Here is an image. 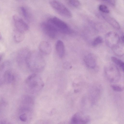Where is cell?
Masks as SVG:
<instances>
[{
    "label": "cell",
    "mask_w": 124,
    "mask_h": 124,
    "mask_svg": "<svg viewBox=\"0 0 124 124\" xmlns=\"http://www.w3.org/2000/svg\"><path fill=\"white\" fill-rule=\"evenodd\" d=\"M2 38V35L1 33L0 32V40Z\"/></svg>",
    "instance_id": "27"
},
{
    "label": "cell",
    "mask_w": 124,
    "mask_h": 124,
    "mask_svg": "<svg viewBox=\"0 0 124 124\" xmlns=\"http://www.w3.org/2000/svg\"><path fill=\"white\" fill-rule=\"evenodd\" d=\"M101 16L103 18L113 27L117 29L120 28L119 23L113 18L106 14H102Z\"/></svg>",
    "instance_id": "13"
},
{
    "label": "cell",
    "mask_w": 124,
    "mask_h": 124,
    "mask_svg": "<svg viewBox=\"0 0 124 124\" xmlns=\"http://www.w3.org/2000/svg\"><path fill=\"white\" fill-rule=\"evenodd\" d=\"M105 39L107 45L112 48L119 42L120 38L117 33L111 31L106 34Z\"/></svg>",
    "instance_id": "7"
},
{
    "label": "cell",
    "mask_w": 124,
    "mask_h": 124,
    "mask_svg": "<svg viewBox=\"0 0 124 124\" xmlns=\"http://www.w3.org/2000/svg\"><path fill=\"white\" fill-rule=\"evenodd\" d=\"M111 59L114 63L118 66L123 71H124V63L123 62L114 56L112 57Z\"/></svg>",
    "instance_id": "16"
},
{
    "label": "cell",
    "mask_w": 124,
    "mask_h": 124,
    "mask_svg": "<svg viewBox=\"0 0 124 124\" xmlns=\"http://www.w3.org/2000/svg\"><path fill=\"white\" fill-rule=\"evenodd\" d=\"M55 49L58 56L60 58L64 56L65 50L64 44L61 40H58L56 42L55 46Z\"/></svg>",
    "instance_id": "12"
},
{
    "label": "cell",
    "mask_w": 124,
    "mask_h": 124,
    "mask_svg": "<svg viewBox=\"0 0 124 124\" xmlns=\"http://www.w3.org/2000/svg\"><path fill=\"white\" fill-rule=\"evenodd\" d=\"M58 124H65V123L64 122H60Z\"/></svg>",
    "instance_id": "26"
},
{
    "label": "cell",
    "mask_w": 124,
    "mask_h": 124,
    "mask_svg": "<svg viewBox=\"0 0 124 124\" xmlns=\"http://www.w3.org/2000/svg\"><path fill=\"white\" fill-rule=\"evenodd\" d=\"M104 1H105L106 3L113 5H114L115 4V1L114 0H107Z\"/></svg>",
    "instance_id": "23"
},
{
    "label": "cell",
    "mask_w": 124,
    "mask_h": 124,
    "mask_svg": "<svg viewBox=\"0 0 124 124\" xmlns=\"http://www.w3.org/2000/svg\"><path fill=\"white\" fill-rule=\"evenodd\" d=\"M19 118L22 121L26 122L27 119L26 115L25 114H23L20 115L19 116Z\"/></svg>",
    "instance_id": "22"
},
{
    "label": "cell",
    "mask_w": 124,
    "mask_h": 124,
    "mask_svg": "<svg viewBox=\"0 0 124 124\" xmlns=\"http://www.w3.org/2000/svg\"><path fill=\"white\" fill-rule=\"evenodd\" d=\"M0 124H8L6 121L0 119Z\"/></svg>",
    "instance_id": "24"
},
{
    "label": "cell",
    "mask_w": 124,
    "mask_h": 124,
    "mask_svg": "<svg viewBox=\"0 0 124 124\" xmlns=\"http://www.w3.org/2000/svg\"><path fill=\"white\" fill-rule=\"evenodd\" d=\"M44 85L43 82L41 77L36 73L29 76L25 82L26 90L28 93L31 94L39 92L43 88Z\"/></svg>",
    "instance_id": "2"
},
{
    "label": "cell",
    "mask_w": 124,
    "mask_h": 124,
    "mask_svg": "<svg viewBox=\"0 0 124 124\" xmlns=\"http://www.w3.org/2000/svg\"><path fill=\"white\" fill-rule=\"evenodd\" d=\"M84 60L85 65L89 68L94 69L96 65V61L95 55L93 54H89L85 56Z\"/></svg>",
    "instance_id": "10"
},
{
    "label": "cell",
    "mask_w": 124,
    "mask_h": 124,
    "mask_svg": "<svg viewBox=\"0 0 124 124\" xmlns=\"http://www.w3.org/2000/svg\"><path fill=\"white\" fill-rule=\"evenodd\" d=\"M112 49L115 54L118 55L122 56L124 54V43L121 42H119Z\"/></svg>",
    "instance_id": "15"
},
{
    "label": "cell",
    "mask_w": 124,
    "mask_h": 124,
    "mask_svg": "<svg viewBox=\"0 0 124 124\" xmlns=\"http://www.w3.org/2000/svg\"><path fill=\"white\" fill-rule=\"evenodd\" d=\"M50 6L54 10L60 15L68 18L72 17V14L63 4L56 0H51L49 2Z\"/></svg>",
    "instance_id": "5"
},
{
    "label": "cell",
    "mask_w": 124,
    "mask_h": 124,
    "mask_svg": "<svg viewBox=\"0 0 124 124\" xmlns=\"http://www.w3.org/2000/svg\"><path fill=\"white\" fill-rule=\"evenodd\" d=\"M104 71L106 78L110 82L115 83L119 80L120 74L118 69L115 65L112 63L108 64L105 67Z\"/></svg>",
    "instance_id": "4"
},
{
    "label": "cell",
    "mask_w": 124,
    "mask_h": 124,
    "mask_svg": "<svg viewBox=\"0 0 124 124\" xmlns=\"http://www.w3.org/2000/svg\"><path fill=\"white\" fill-rule=\"evenodd\" d=\"M99 10L102 12L105 13H108L109 12V10L107 7L104 4H101L98 7Z\"/></svg>",
    "instance_id": "20"
},
{
    "label": "cell",
    "mask_w": 124,
    "mask_h": 124,
    "mask_svg": "<svg viewBox=\"0 0 124 124\" xmlns=\"http://www.w3.org/2000/svg\"><path fill=\"white\" fill-rule=\"evenodd\" d=\"M67 3L70 6L76 8H78L80 5L79 1L77 0H68L66 1Z\"/></svg>",
    "instance_id": "18"
},
{
    "label": "cell",
    "mask_w": 124,
    "mask_h": 124,
    "mask_svg": "<svg viewBox=\"0 0 124 124\" xmlns=\"http://www.w3.org/2000/svg\"><path fill=\"white\" fill-rule=\"evenodd\" d=\"M111 87L113 90L117 92H121L123 90L122 87L117 85H112Z\"/></svg>",
    "instance_id": "21"
},
{
    "label": "cell",
    "mask_w": 124,
    "mask_h": 124,
    "mask_svg": "<svg viewBox=\"0 0 124 124\" xmlns=\"http://www.w3.org/2000/svg\"><path fill=\"white\" fill-rule=\"evenodd\" d=\"M4 56V54L3 53L0 54V62L2 60Z\"/></svg>",
    "instance_id": "25"
},
{
    "label": "cell",
    "mask_w": 124,
    "mask_h": 124,
    "mask_svg": "<svg viewBox=\"0 0 124 124\" xmlns=\"http://www.w3.org/2000/svg\"><path fill=\"white\" fill-rule=\"evenodd\" d=\"M103 39L100 36L96 37L93 40L92 45L93 46H96L101 43L103 42Z\"/></svg>",
    "instance_id": "19"
},
{
    "label": "cell",
    "mask_w": 124,
    "mask_h": 124,
    "mask_svg": "<svg viewBox=\"0 0 124 124\" xmlns=\"http://www.w3.org/2000/svg\"><path fill=\"white\" fill-rule=\"evenodd\" d=\"M90 120L89 116L77 112L72 117L69 124H87Z\"/></svg>",
    "instance_id": "9"
},
{
    "label": "cell",
    "mask_w": 124,
    "mask_h": 124,
    "mask_svg": "<svg viewBox=\"0 0 124 124\" xmlns=\"http://www.w3.org/2000/svg\"><path fill=\"white\" fill-rule=\"evenodd\" d=\"M47 21L52 25L59 33L69 34L73 32L71 29L66 23L57 17H51Z\"/></svg>",
    "instance_id": "3"
},
{
    "label": "cell",
    "mask_w": 124,
    "mask_h": 124,
    "mask_svg": "<svg viewBox=\"0 0 124 124\" xmlns=\"http://www.w3.org/2000/svg\"><path fill=\"white\" fill-rule=\"evenodd\" d=\"M13 19L15 29L24 33L28 30L29 26L28 24L18 15H14Z\"/></svg>",
    "instance_id": "8"
},
{
    "label": "cell",
    "mask_w": 124,
    "mask_h": 124,
    "mask_svg": "<svg viewBox=\"0 0 124 124\" xmlns=\"http://www.w3.org/2000/svg\"><path fill=\"white\" fill-rule=\"evenodd\" d=\"M40 26L43 32L51 39L55 38L59 33L56 29L47 21L41 23Z\"/></svg>",
    "instance_id": "6"
},
{
    "label": "cell",
    "mask_w": 124,
    "mask_h": 124,
    "mask_svg": "<svg viewBox=\"0 0 124 124\" xmlns=\"http://www.w3.org/2000/svg\"><path fill=\"white\" fill-rule=\"evenodd\" d=\"M13 37L15 42L19 43L22 42L25 37L24 33L19 31L16 29L13 32Z\"/></svg>",
    "instance_id": "14"
},
{
    "label": "cell",
    "mask_w": 124,
    "mask_h": 124,
    "mask_svg": "<svg viewBox=\"0 0 124 124\" xmlns=\"http://www.w3.org/2000/svg\"><path fill=\"white\" fill-rule=\"evenodd\" d=\"M39 48L40 51L45 55H49L51 52V46L48 42L46 41L41 42L39 45Z\"/></svg>",
    "instance_id": "11"
},
{
    "label": "cell",
    "mask_w": 124,
    "mask_h": 124,
    "mask_svg": "<svg viewBox=\"0 0 124 124\" xmlns=\"http://www.w3.org/2000/svg\"><path fill=\"white\" fill-rule=\"evenodd\" d=\"M26 64L30 70L35 73L42 72L46 65L43 57L36 51H31L26 59Z\"/></svg>",
    "instance_id": "1"
},
{
    "label": "cell",
    "mask_w": 124,
    "mask_h": 124,
    "mask_svg": "<svg viewBox=\"0 0 124 124\" xmlns=\"http://www.w3.org/2000/svg\"><path fill=\"white\" fill-rule=\"evenodd\" d=\"M21 13L24 18L27 21H29L30 20V15L29 12L25 7H21L20 8Z\"/></svg>",
    "instance_id": "17"
}]
</instances>
